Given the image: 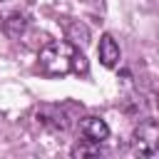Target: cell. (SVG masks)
Listing matches in <instances>:
<instances>
[{"label":"cell","mask_w":159,"mask_h":159,"mask_svg":"<svg viewBox=\"0 0 159 159\" xmlns=\"http://www.w3.org/2000/svg\"><path fill=\"white\" fill-rule=\"evenodd\" d=\"M75 50L77 47L72 42H62V40L45 45L42 52H40V67H42V72L45 75H55V77L57 75H67L70 65H72V52Z\"/></svg>","instance_id":"obj_1"},{"label":"cell","mask_w":159,"mask_h":159,"mask_svg":"<svg viewBox=\"0 0 159 159\" xmlns=\"http://www.w3.org/2000/svg\"><path fill=\"white\" fill-rule=\"evenodd\" d=\"M134 147L139 152V157H154L159 149V127L154 119L142 122L134 129Z\"/></svg>","instance_id":"obj_2"},{"label":"cell","mask_w":159,"mask_h":159,"mask_svg":"<svg viewBox=\"0 0 159 159\" xmlns=\"http://www.w3.org/2000/svg\"><path fill=\"white\" fill-rule=\"evenodd\" d=\"M80 132H82L84 139H89V142H94V144H99V142H104V139L109 137V127H107V122L99 119V117H84V119L80 122Z\"/></svg>","instance_id":"obj_3"},{"label":"cell","mask_w":159,"mask_h":159,"mask_svg":"<svg viewBox=\"0 0 159 159\" xmlns=\"http://www.w3.org/2000/svg\"><path fill=\"white\" fill-rule=\"evenodd\" d=\"M97 52H99V62L104 67H114L119 62V45L114 42L112 35H102L99 37V50Z\"/></svg>","instance_id":"obj_4"},{"label":"cell","mask_w":159,"mask_h":159,"mask_svg":"<svg viewBox=\"0 0 159 159\" xmlns=\"http://www.w3.org/2000/svg\"><path fill=\"white\" fill-rule=\"evenodd\" d=\"M25 27H27V15L20 12V10H12V12L2 20V30H5L10 37H20V35L25 32Z\"/></svg>","instance_id":"obj_5"},{"label":"cell","mask_w":159,"mask_h":159,"mask_svg":"<svg viewBox=\"0 0 159 159\" xmlns=\"http://www.w3.org/2000/svg\"><path fill=\"white\" fill-rule=\"evenodd\" d=\"M67 37L72 40V45H89V30H87V25H82V22H70L67 25Z\"/></svg>","instance_id":"obj_6"},{"label":"cell","mask_w":159,"mask_h":159,"mask_svg":"<svg viewBox=\"0 0 159 159\" xmlns=\"http://www.w3.org/2000/svg\"><path fill=\"white\" fill-rule=\"evenodd\" d=\"M102 152H99V147L94 144V142H89V139H84V144H77L75 149H72V157H99Z\"/></svg>","instance_id":"obj_7"},{"label":"cell","mask_w":159,"mask_h":159,"mask_svg":"<svg viewBox=\"0 0 159 159\" xmlns=\"http://www.w3.org/2000/svg\"><path fill=\"white\" fill-rule=\"evenodd\" d=\"M70 70H72V72H77V75H87L89 65H87V60H84V55H82L80 50H75V52H72V65H70Z\"/></svg>","instance_id":"obj_8"},{"label":"cell","mask_w":159,"mask_h":159,"mask_svg":"<svg viewBox=\"0 0 159 159\" xmlns=\"http://www.w3.org/2000/svg\"><path fill=\"white\" fill-rule=\"evenodd\" d=\"M30 0H0V7H5V5H12L15 10H20V5H27Z\"/></svg>","instance_id":"obj_9"},{"label":"cell","mask_w":159,"mask_h":159,"mask_svg":"<svg viewBox=\"0 0 159 159\" xmlns=\"http://www.w3.org/2000/svg\"><path fill=\"white\" fill-rule=\"evenodd\" d=\"M0 25H2V17H0Z\"/></svg>","instance_id":"obj_10"}]
</instances>
